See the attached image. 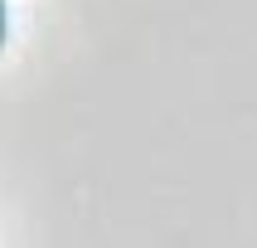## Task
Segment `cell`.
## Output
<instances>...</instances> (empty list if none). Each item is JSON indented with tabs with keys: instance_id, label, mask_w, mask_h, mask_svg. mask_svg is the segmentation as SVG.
<instances>
[{
	"instance_id": "obj_1",
	"label": "cell",
	"mask_w": 257,
	"mask_h": 248,
	"mask_svg": "<svg viewBox=\"0 0 257 248\" xmlns=\"http://www.w3.org/2000/svg\"><path fill=\"white\" fill-rule=\"evenodd\" d=\"M0 49H5V0H0Z\"/></svg>"
}]
</instances>
